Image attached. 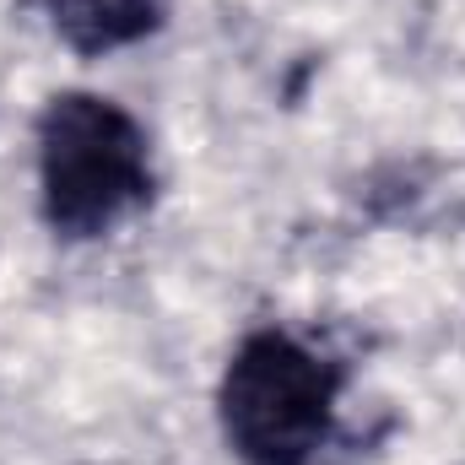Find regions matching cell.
<instances>
[{"mask_svg": "<svg viewBox=\"0 0 465 465\" xmlns=\"http://www.w3.org/2000/svg\"><path fill=\"white\" fill-rule=\"evenodd\" d=\"M341 362L282 325L232 347L217 379V428L238 465H314L336 433Z\"/></svg>", "mask_w": 465, "mask_h": 465, "instance_id": "obj_2", "label": "cell"}, {"mask_svg": "<svg viewBox=\"0 0 465 465\" xmlns=\"http://www.w3.org/2000/svg\"><path fill=\"white\" fill-rule=\"evenodd\" d=\"M38 212L65 243H93L157 201V157L146 124L109 93L65 87L33 124Z\"/></svg>", "mask_w": 465, "mask_h": 465, "instance_id": "obj_1", "label": "cell"}, {"mask_svg": "<svg viewBox=\"0 0 465 465\" xmlns=\"http://www.w3.org/2000/svg\"><path fill=\"white\" fill-rule=\"evenodd\" d=\"M173 0H44L54 38L87 60L135 49L168 27Z\"/></svg>", "mask_w": 465, "mask_h": 465, "instance_id": "obj_3", "label": "cell"}]
</instances>
